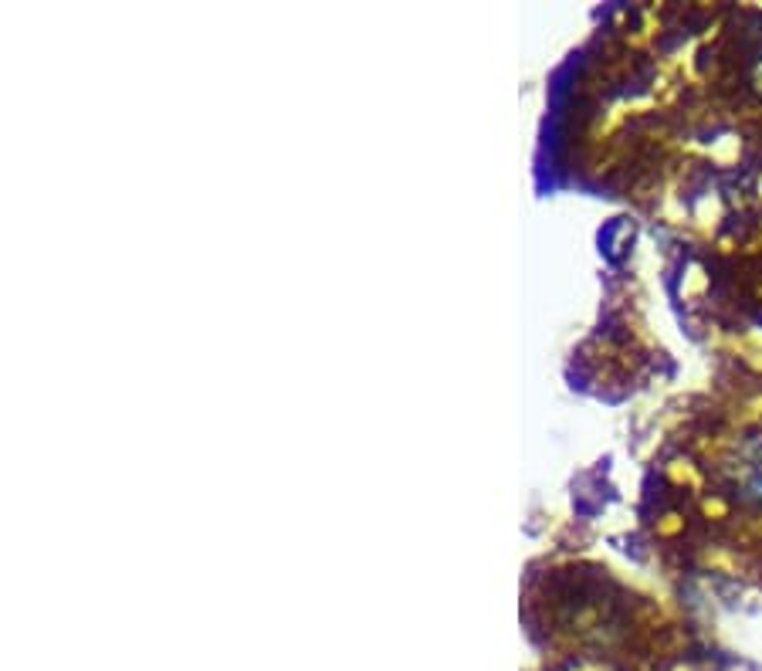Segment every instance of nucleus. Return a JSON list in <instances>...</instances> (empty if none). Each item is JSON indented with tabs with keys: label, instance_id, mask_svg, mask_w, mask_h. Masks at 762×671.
Masks as SVG:
<instances>
[{
	"label": "nucleus",
	"instance_id": "obj_1",
	"mask_svg": "<svg viewBox=\"0 0 762 671\" xmlns=\"http://www.w3.org/2000/svg\"><path fill=\"white\" fill-rule=\"evenodd\" d=\"M726 479L742 502L762 508V438H752L742 448H736V455L726 465Z\"/></svg>",
	"mask_w": 762,
	"mask_h": 671
}]
</instances>
